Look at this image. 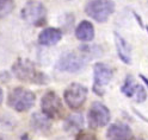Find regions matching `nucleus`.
Here are the masks:
<instances>
[{"label": "nucleus", "mask_w": 148, "mask_h": 140, "mask_svg": "<svg viewBox=\"0 0 148 140\" xmlns=\"http://www.w3.org/2000/svg\"><path fill=\"white\" fill-rule=\"evenodd\" d=\"M63 99L71 109H79L87 99V88L80 83H72L64 90Z\"/></svg>", "instance_id": "nucleus-6"}, {"label": "nucleus", "mask_w": 148, "mask_h": 140, "mask_svg": "<svg viewBox=\"0 0 148 140\" xmlns=\"http://www.w3.org/2000/svg\"><path fill=\"white\" fill-rule=\"evenodd\" d=\"M86 62H87V60L81 53L79 55L75 52H68L59 58L55 68L60 71L78 72L86 65Z\"/></svg>", "instance_id": "nucleus-7"}, {"label": "nucleus", "mask_w": 148, "mask_h": 140, "mask_svg": "<svg viewBox=\"0 0 148 140\" xmlns=\"http://www.w3.org/2000/svg\"><path fill=\"white\" fill-rule=\"evenodd\" d=\"M3 100H4V93H3V89L0 88V105L3 103Z\"/></svg>", "instance_id": "nucleus-23"}, {"label": "nucleus", "mask_w": 148, "mask_h": 140, "mask_svg": "<svg viewBox=\"0 0 148 140\" xmlns=\"http://www.w3.org/2000/svg\"><path fill=\"white\" fill-rule=\"evenodd\" d=\"M136 87H137V83L135 82V78H134L132 75H129V76H127V78H125V81H124V85L122 86L121 90H122V93H123L125 96H128V97H134Z\"/></svg>", "instance_id": "nucleus-16"}, {"label": "nucleus", "mask_w": 148, "mask_h": 140, "mask_svg": "<svg viewBox=\"0 0 148 140\" xmlns=\"http://www.w3.org/2000/svg\"><path fill=\"white\" fill-rule=\"evenodd\" d=\"M30 126L34 131L40 133H47L51 127V121L48 116H45L42 113H34L31 115Z\"/></svg>", "instance_id": "nucleus-13"}, {"label": "nucleus", "mask_w": 148, "mask_h": 140, "mask_svg": "<svg viewBox=\"0 0 148 140\" xmlns=\"http://www.w3.org/2000/svg\"><path fill=\"white\" fill-rule=\"evenodd\" d=\"M63 1H74V0H63Z\"/></svg>", "instance_id": "nucleus-27"}, {"label": "nucleus", "mask_w": 148, "mask_h": 140, "mask_svg": "<svg viewBox=\"0 0 148 140\" xmlns=\"http://www.w3.org/2000/svg\"><path fill=\"white\" fill-rule=\"evenodd\" d=\"M0 140H10V138L4 133H0Z\"/></svg>", "instance_id": "nucleus-22"}, {"label": "nucleus", "mask_w": 148, "mask_h": 140, "mask_svg": "<svg viewBox=\"0 0 148 140\" xmlns=\"http://www.w3.org/2000/svg\"><path fill=\"white\" fill-rule=\"evenodd\" d=\"M106 137L109 140H130L132 129L123 122H116L110 125L106 131Z\"/></svg>", "instance_id": "nucleus-10"}, {"label": "nucleus", "mask_w": 148, "mask_h": 140, "mask_svg": "<svg viewBox=\"0 0 148 140\" xmlns=\"http://www.w3.org/2000/svg\"><path fill=\"white\" fill-rule=\"evenodd\" d=\"M55 140H66V139H64V138H56Z\"/></svg>", "instance_id": "nucleus-26"}, {"label": "nucleus", "mask_w": 148, "mask_h": 140, "mask_svg": "<svg viewBox=\"0 0 148 140\" xmlns=\"http://www.w3.org/2000/svg\"><path fill=\"white\" fill-rule=\"evenodd\" d=\"M95 85H93V90L97 95L101 96L104 94L103 88L109 85V82L112 78L114 71L109 65L104 63H96L95 64Z\"/></svg>", "instance_id": "nucleus-9"}, {"label": "nucleus", "mask_w": 148, "mask_h": 140, "mask_svg": "<svg viewBox=\"0 0 148 140\" xmlns=\"http://www.w3.org/2000/svg\"><path fill=\"white\" fill-rule=\"evenodd\" d=\"M87 119L90 128L96 129L99 127H104L110 121V110L100 102H93L88 110Z\"/></svg>", "instance_id": "nucleus-8"}, {"label": "nucleus", "mask_w": 148, "mask_h": 140, "mask_svg": "<svg viewBox=\"0 0 148 140\" xmlns=\"http://www.w3.org/2000/svg\"><path fill=\"white\" fill-rule=\"evenodd\" d=\"M134 97H135V101L136 102H143L146 100L147 93H146V89H145L143 86L137 85L136 90H135V94H134Z\"/></svg>", "instance_id": "nucleus-19"}, {"label": "nucleus", "mask_w": 148, "mask_h": 140, "mask_svg": "<svg viewBox=\"0 0 148 140\" xmlns=\"http://www.w3.org/2000/svg\"><path fill=\"white\" fill-rule=\"evenodd\" d=\"M73 23H74V17H73V13H66L62 18V26L67 27L69 30L71 27H73Z\"/></svg>", "instance_id": "nucleus-20"}, {"label": "nucleus", "mask_w": 148, "mask_h": 140, "mask_svg": "<svg viewBox=\"0 0 148 140\" xmlns=\"http://www.w3.org/2000/svg\"><path fill=\"white\" fill-rule=\"evenodd\" d=\"M75 37L80 42H91L95 38V27L90 22L82 20L75 29Z\"/></svg>", "instance_id": "nucleus-14"}, {"label": "nucleus", "mask_w": 148, "mask_h": 140, "mask_svg": "<svg viewBox=\"0 0 148 140\" xmlns=\"http://www.w3.org/2000/svg\"><path fill=\"white\" fill-rule=\"evenodd\" d=\"M140 77H141V80H142V81H145V83H146V85L148 86V78H147V77H145L143 75H141Z\"/></svg>", "instance_id": "nucleus-24"}, {"label": "nucleus", "mask_w": 148, "mask_h": 140, "mask_svg": "<svg viewBox=\"0 0 148 140\" xmlns=\"http://www.w3.org/2000/svg\"><path fill=\"white\" fill-rule=\"evenodd\" d=\"M62 38V31L55 27H47L38 36V43L44 46H51L58 44Z\"/></svg>", "instance_id": "nucleus-12"}, {"label": "nucleus", "mask_w": 148, "mask_h": 140, "mask_svg": "<svg viewBox=\"0 0 148 140\" xmlns=\"http://www.w3.org/2000/svg\"><path fill=\"white\" fill-rule=\"evenodd\" d=\"M22 19L25 20L31 25L40 26L45 23V17H47V8L43 3L37 1V0H29L22 8L21 11Z\"/></svg>", "instance_id": "nucleus-4"}, {"label": "nucleus", "mask_w": 148, "mask_h": 140, "mask_svg": "<svg viewBox=\"0 0 148 140\" xmlns=\"http://www.w3.org/2000/svg\"><path fill=\"white\" fill-rule=\"evenodd\" d=\"M82 127H84V118H82L81 114L71 115L69 118H67L66 120H64V124H63L64 131L69 134L81 132Z\"/></svg>", "instance_id": "nucleus-15"}, {"label": "nucleus", "mask_w": 148, "mask_h": 140, "mask_svg": "<svg viewBox=\"0 0 148 140\" xmlns=\"http://www.w3.org/2000/svg\"><path fill=\"white\" fill-rule=\"evenodd\" d=\"M75 140H97V138L93 133L87 132V131H81L78 133Z\"/></svg>", "instance_id": "nucleus-21"}, {"label": "nucleus", "mask_w": 148, "mask_h": 140, "mask_svg": "<svg viewBox=\"0 0 148 140\" xmlns=\"http://www.w3.org/2000/svg\"><path fill=\"white\" fill-rule=\"evenodd\" d=\"M147 32H148V27H147Z\"/></svg>", "instance_id": "nucleus-28"}, {"label": "nucleus", "mask_w": 148, "mask_h": 140, "mask_svg": "<svg viewBox=\"0 0 148 140\" xmlns=\"http://www.w3.org/2000/svg\"><path fill=\"white\" fill-rule=\"evenodd\" d=\"M17 126V120L8 113H4L0 115V128L5 131H13Z\"/></svg>", "instance_id": "nucleus-17"}, {"label": "nucleus", "mask_w": 148, "mask_h": 140, "mask_svg": "<svg viewBox=\"0 0 148 140\" xmlns=\"http://www.w3.org/2000/svg\"><path fill=\"white\" fill-rule=\"evenodd\" d=\"M41 108L45 116L49 119H61L64 114V108L61 99L58 96L56 93L48 91L42 96Z\"/></svg>", "instance_id": "nucleus-5"}, {"label": "nucleus", "mask_w": 148, "mask_h": 140, "mask_svg": "<svg viewBox=\"0 0 148 140\" xmlns=\"http://www.w3.org/2000/svg\"><path fill=\"white\" fill-rule=\"evenodd\" d=\"M130 140H143L142 138H140V137H135V138H132Z\"/></svg>", "instance_id": "nucleus-25"}, {"label": "nucleus", "mask_w": 148, "mask_h": 140, "mask_svg": "<svg viewBox=\"0 0 148 140\" xmlns=\"http://www.w3.org/2000/svg\"><path fill=\"white\" fill-rule=\"evenodd\" d=\"M14 76L23 82L35 83V85H47L49 78L43 72L36 69L35 64L27 58H18L12 65Z\"/></svg>", "instance_id": "nucleus-1"}, {"label": "nucleus", "mask_w": 148, "mask_h": 140, "mask_svg": "<svg viewBox=\"0 0 148 140\" xmlns=\"http://www.w3.org/2000/svg\"><path fill=\"white\" fill-rule=\"evenodd\" d=\"M14 8V0H0V19L10 14Z\"/></svg>", "instance_id": "nucleus-18"}, {"label": "nucleus", "mask_w": 148, "mask_h": 140, "mask_svg": "<svg viewBox=\"0 0 148 140\" xmlns=\"http://www.w3.org/2000/svg\"><path fill=\"white\" fill-rule=\"evenodd\" d=\"M114 11V0H87L85 5V13L98 23H105Z\"/></svg>", "instance_id": "nucleus-2"}, {"label": "nucleus", "mask_w": 148, "mask_h": 140, "mask_svg": "<svg viewBox=\"0 0 148 140\" xmlns=\"http://www.w3.org/2000/svg\"><path fill=\"white\" fill-rule=\"evenodd\" d=\"M36 96L35 94L23 87L13 88L7 97V103L11 108L16 109L17 112H26L35 105Z\"/></svg>", "instance_id": "nucleus-3"}, {"label": "nucleus", "mask_w": 148, "mask_h": 140, "mask_svg": "<svg viewBox=\"0 0 148 140\" xmlns=\"http://www.w3.org/2000/svg\"><path fill=\"white\" fill-rule=\"evenodd\" d=\"M115 45L118 57L122 60L125 64H132V48L128 44V42L123 38V37L115 32Z\"/></svg>", "instance_id": "nucleus-11"}]
</instances>
